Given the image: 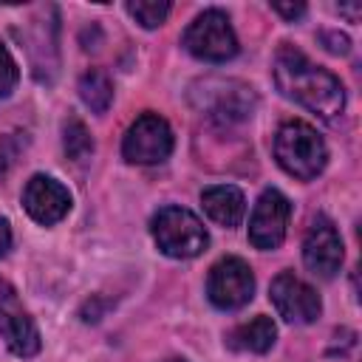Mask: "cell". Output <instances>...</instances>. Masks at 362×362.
Wrapping results in <instances>:
<instances>
[{
	"instance_id": "obj_1",
	"label": "cell",
	"mask_w": 362,
	"mask_h": 362,
	"mask_svg": "<svg viewBox=\"0 0 362 362\" xmlns=\"http://www.w3.org/2000/svg\"><path fill=\"white\" fill-rule=\"evenodd\" d=\"M272 71H274V82H277L280 93L294 99L297 105L308 107L320 119L331 122L342 113V107H345L342 82L331 71L314 65L294 45H283L274 54V68Z\"/></svg>"
},
{
	"instance_id": "obj_2",
	"label": "cell",
	"mask_w": 362,
	"mask_h": 362,
	"mask_svg": "<svg viewBox=\"0 0 362 362\" xmlns=\"http://www.w3.org/2000/svg\"><path fill=\"white\" fill-rule=\"evenodd\" d=\"M274 158L288 175L300 181H311L325 170L328 147L311 124L294 119L280 124V130L274 133Z\"/></svg>"
},
{
	"instance_id": "obj_3",
	"label": "cell",
	"mask_w": 362,
	"mask_h": 362,
	"mask_svg": "<svg viewBox=\"0 0 362 362\" xmlns=\"http://www.w3.org/2000/svg\"><path fill=\"white\" fill-rule=\"evenodd\" d=\"M150 232H153L156 246L167 257H175V260L198 257L209 243V235H206V226L201 223V218L184 206L158 209L150 221Z\"/></svg>"
},
{
	"instance_id": "obj_4",
	"label": "cell",
	"mask_w": 362,
	"mask_h": 362,
	"mask_svg": "<svg viewBox=\"0 0 362 362\" xmlns=\"http://www.w3.org/2000/svg\"><path fill=\"white\" fill-rule=\"evenodd\" d=\"M184 48L206 62H226L238 54V37L229 17L218 8L201 11L184 31Z\"/></svg>"
},
{
	"instance_id": "obj_5",
	"label": "cell",
	"mask_w": 362,
	"mask_h": 362,
	"mask_svg": "<svg viewBox=\"0 0 362 362\" xmlns=\"http://www.w3.org/2000/svg\"><path fill=\"white\" fill-rule=\"evenodd\" d=\"M255 294V274L240 257H221L206 277V297L221 311L243 308Z\"/></svg>"
},
{
	"instance_id": "obj_6",
	"label": "cell",
	"mask_w": 362,
	"mask_h": 362,
	"mask_svg": "<svg viewBox=\"0 0 362 362\" xmlns=\"http://www.w3.org/2000/svg\"><path fill=\"white\" fill-rule=\"evenodd\" d=\"M173 153V130L158 113H141L124 133L122 156L130 164H158Z\"/></svg>"
},
{
	"instance_id": "obj_7",
	"label": "cell",
	"mask_w": 362,
	"mask_h": 362,
	"mask_svg": "<svg viewBox=\"0 0 362 362\" xmlns=\"http://www.w3.org/2000/svg\"><path fill=\"white\" fill-rule=\"evenodd\" d=\"M0 339L20 359L40 354V345H42L34 320L23 311L14 286L6 283L3 277H0Z\"/></svg>"
},
{
	"instance_id": "obj_8",
	"label": "cell",
	"mask_w": 362,
	"mask_h": 362,
	"mask_svg": "<svg viewBox=\"0 0 362 362\" xmlns=\"http://www.w3.org/2000/svg\"><path fill=\"white\" fill-rule=\"evenodd\" d=\"M291 204L280 189H263L249 218V240L255 249H277L286 240Z\"/></svg>"
},
{
	"instance_id": "obj_9",
	"label": "cell",
	"mask_w": 362,
	"mask_h": 362,
	"mask_svg": "<svg viewBox=\"0 0 362 362\" xmlns=\"http://www.w3.org/2000/svg\"><path fill=\"white\" fill-rule=\"evenodd\" d=\"M269 297L277 308V314L286 320V322H294V325H308L320 317L322 311V303H320V294L303 283L294 272H280L274 280H272V288H269Z\"/></svg>"
},
{
	"instance_id": "obj_10",
	"label": "cell",
	"mask_w": 362,
	"mask_h": 362,
	"mask_svg": "<svg viewBox=\"0 0 362 362\" xmlns=\"http://www.w3.org/2000/svg\"><path fill=\"white\" fill-rule=\"evenodd\" d=\"M303 263L308 266V272H314L317 277H334L342 266V240L337 226L325 218L317 215L305 232L303 240Z\"/></svg>"
},
{
	"instance_id": "obj_11",
	"label": "cell",
	"mask_w": 362,
	"mask_h": 362,
	"mask_svg": "<svg viewBox=\"0 0 362 362\" xmlns=\"http://www.w3.org/2000/svg\"><path fill=\"white\" fill-rule=\"evenodd\" d=\"M23 206L37 223L51 226L68 215L71 192H68V187H62L51 175H31L25 189H23Z\"/></svg>"
},
{
	"instance_id": "obj_12",
	"label": "cell",
	"mask_w": 362,
	"mask_h": 362,
	"mask_svg": "<svg viewBox=\"0 0 362 362\" xmlns=\"http://www.w3.org/2000/svg\"><path fill=\"white\" fill-rule=\"evenodd\" d=\"M201 204H204V212L209 215V221H215L218 226H226V229L238 226L243 221V212H246V198L232 184L206 187L201 192Z\"/></svg>"
},
{
	"instance_id": "obj_13",
	"label": "cell",
	"mask_w": 362,
	"mask_h": 362,
	"mask_svg": "<svg viewBox=\"0 0 362 362\" xmlns=\"http://www.w3.org/2000/svg\"><path fill=\"white\" fill-rule=\"evenodd\" d=\"M274 337H277V328H274L272 317H255V320L238 325V328L226 337V345L235 348V351L266 354V351L274 345Z\"/></svg>"
},
{
	"instance_id": "obj_14",
	"label": "cell",
	"mask_w": 362,
	"mask_h": 362,
	"mask_svg": "<svg viewBox=\"0 0 362 362\" xmlns=\"http://www.w3.org/2000/svg\"><path fill=\"white\" fill-rule=\"evenodd\" d=\"M79 96L93 113H105L113 102V85H110L107 74H102L99 68L85 71L79 79Z\"/></svg>"
},
{
	"instance_id": "obj_15",
	"label": "cell",
	"mask_w": 362,
	"mask_h": 362,
	"mask_svg": "<svg viewBox=\"0 0 362 362\" xmlns=\"http://www.w3.org/2000/svg\"><path fill=\"white\" fill-rule=\"evenodd\" d=\"M62 133H65V136H62L65 153H68L74 161H82V158H88V156L93 153V139H90V133L85 130V124H82L79 119L65 122V130H62Z\"/></svg>"
},
{
	"instance_id": "obj_16",
	"label": "cell",
	"mask_w": 362,
	"mask_h": 362,
	"mask_svg": "<svg viewBox=\"0 0 362 362\" xmlns=\"http://www.w3.org/2000/svg\"><path fill=\"white\" fill-rule=\"evenodd\" d=\"M127 14L136 23H141L144 28H158L170 14V3H164V0H133V3H127Z\"/></svg>"
},
{
	"instance_id": "obj_17",
	"label": "cell",
	"mask_w": 362,
	"mask_h": 362,
	"mask_svg": "<svg viewBox=\"0 0 362 362\" xmlns=\"http://www.w3.org/2000/svg\"><path fill=\"white\" fill-rule=\"evenodd\" d=\"M20 82V68L14 62V57L8 54V48L0 42V99H8L11 90Z\"/></svg>"
},
{
	"instance_id": "obj_18",
	"label": "cell",
	"mask_w": 362,
	"mask_h": 362,
	"mask_svg": "<svg viewBox=\"0 0 362 362\" xmlns=\"http://www.w3.org/2000/svg\"><path fill=\"white\" fill-rule=\"evenodd\" d=\"M322 40L328 42L325 48H328L331 54H348V37H345V34H337V31H328V34H322Z\"/></svg>"
},
{
	"instance_id": "obj_19",
	"label": "cell",
	"mask_w": 362,
	"mask_h": 362,
	"mask_svg": "<svg viewBox=\"0 0 362 362\" xmlns=\"http://www.w3.org/2000/svg\"><path fill=\"white\" fill-rule=\"evenodd\" d=\"M272 8H274L277 14H283L286 20H291V23H294L297 17H303V14H305V6H303V3H297V6H286V3H274Z\"/></svg>"
},
{
	"instance_id": "obj_20",
	"label": "cell",
	"mask_w": 362,
	"mask_h": 362,
	"mask_svg": "<svg viewBox=\"0 0 362 362\" xmlns=\"http://www.w3.org/2000/svg\"><path fill=\"white\" fill-rule=\"evenodd\" d=\"M8 249H11V226H8V221L0 215V257H3Z\"/></svg>"
},
{
	"instance_id": "obj_21",
	"label": "cell",
	"mask_w": 362,
	"mask_h": 362,
	"mask_svg": "<svg viewBox=\"0 0 362 362\" xmlns=\"http://www.w3.org/2000/svg\"><path fill=\"white\" fill-rule=\"evenodd\" d=\"M339 14H348L351 20H356V17H359V3H354V6H339Z\"/></svg>"
},
{
	"instance_id": "obj_22",
	"label": "cell",
	"mask_w": 362,
	"mask_h": 362,
	"mask_svg": "<svg viewBox=\"0 0 362 362\" xmlns=\"http://www.w3.org/2000/svg\"><path fill=\"white\" fill-rule=\"evenodd\" d=\"M6 170V158H3V153H0V173Z\"/></svg>"
},
{
	"instance_id": "obj_23",
	"label": "cell",
	"mask_w": 362,
	"mask_h": 362,
	"mask_svg": "<svg viewBox=\"0 0 362 362\" xmlns=\"http://www.w3.org/2000/svg\"><path fill=\"white\" fill-rule=\"evenodd\" d=\"M167 362H187V359H167Z\"/></svg>"
}]
</instances>
